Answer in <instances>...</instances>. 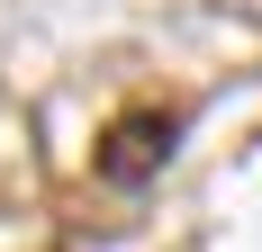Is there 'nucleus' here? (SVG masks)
Wrapping results in <instances>:
<instances>
[{
	"instance_id": "1",
	"label": "nucleus",
	"mask_w": 262,
	"mask_h": 252,
	"mask_svg": "<svg viewBox=\"0 0 262 252\" xmlns=\"http://www.w3.org/2000/svg\"><path fill=\"white\" fill-rule=\"evenodd\" d=\"M163 153H172V117L136 108V117H118L100 135V180H108V189H145V180L163 171Z\"/></svg>"
}]
</instances>
